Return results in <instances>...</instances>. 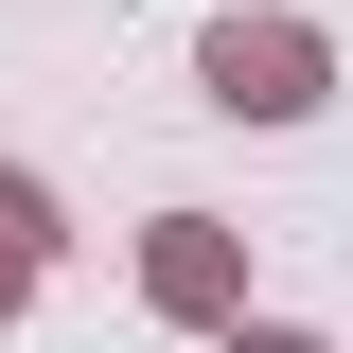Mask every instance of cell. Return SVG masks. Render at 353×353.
Returning <instances> with one entry per match:
<instances>
[{"mask_svg":"<svg viewBox=\"0 0 353 353\" xmlns=\"http://www.w3.org/2000/svg\"><path fill=\"white\" fill-rule=\"evenodd\" d=\"M212 106H318V36L230 18V36H212Z\"/></svg>","mask_w":353,"mask_h":353,"instance_id":"cell-1","label":"cell"},{"mask_svg":"<svg viewBox=\"0 0 353 353\" xmlns=\"http://www.w3.org/2000/svg\"><path fill=\"white\" fill-rule=\"evenodd\" d=\"M248 353H301V336H248Z\"/></svg>","mask_w":353,"mask_h":353,"instance_id":"cell-2","label":"cell"}]
</instances>
